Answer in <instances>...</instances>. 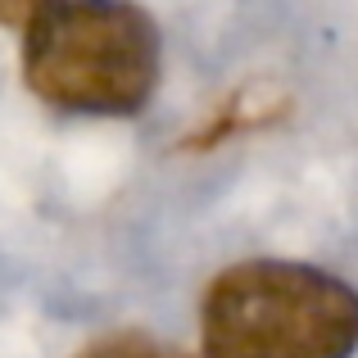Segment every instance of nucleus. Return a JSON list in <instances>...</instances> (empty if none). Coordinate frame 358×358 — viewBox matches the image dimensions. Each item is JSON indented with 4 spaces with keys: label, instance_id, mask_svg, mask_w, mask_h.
Masks as SVG:
<instances>
[{
    "label": "nucleus",
    "instance_id": "f257e3e1",
    "mask_svg": "<svg viewBox=\"0 0 358 358\" xmlns=\"http://www.w3.org/2000/svg\"><path fill=\"white\" fill-rule=\"evenodd\" d=\"M159 69V27L131 0H36L23 18V82L59 114L131 118Z\"/></svg>",
    "mask_w": 358,
    "mask_h": 358
},
{
    "label": "nucleus",
    "instance_id": "7ed1b4c3",
    "mask_svg": "<svg viewBox=\"0 0 358 358\" xmlns=\"http://www.w3.org/2000/svg\"><path fill=\"white\" fill-rule=\"evenodd\" d=\"M78 358H186V354L150 331H114L105 341H91Z\"/></svg>",
    "mask_w": 358,
    "mask_h": 358
},
{
    "label": "nucleus",
    "instance_id": "f03ea898",
    "mask_svg": "<svg viewBox=\"0 0 358 358\" xmlns=\"http://www.w3.org/2000/svg\"><path fill=\"white\" fill-rule=\"evenodd\" d=\"M204 358H354L358 290L299 259L222 268L200 299Z\"/></svg>",
    "mask_w": 358,
    "mask_h": 358
}]
</instances>
